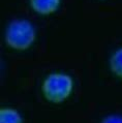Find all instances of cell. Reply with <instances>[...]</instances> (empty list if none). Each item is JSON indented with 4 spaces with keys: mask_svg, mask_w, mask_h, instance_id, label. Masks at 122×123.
<instances>
[{
    "mask_svg": "<svg viewBox=\"0 0 122 123\" xmlns=\"http://www.w3.org/2000/svg\"><path fill=\"white\" fill-rule=\"evenodd\" d=\"M73 80L67 74L52 73L43 82L42 92L46 100L52 104L65 101L73 91Z\"/></svg>",
    "mask_w": 122,
    "mask_h": 123,
    "instance_id": "1",
    "label": "cell"
},
{
    "mask_svg": "<svg viewBox=\"0 0 122 123\" xmlns=\"http://www.w3.org/2000/svg\"><path fill=\"white\" fill-rule=\"evenodd\" d=\"M4 39L6 46L16 51H26L36 39V31L27 20H15L6 27Z\"/></svg>",
    "mask_w": 122,
    "mask_h": 123,
    "instance_id": "2",
    "label": "cell"
},
{
    "mask_svg": "<svg viewBox=\"0 0 122 123\" xmlns=\"http://www.w3.org/2000/svg\"><path fill=\"white\" fill-rule=\"evenodd\" d=\"M30 6L40 16H50L56 12L61 4V0H29Z\"/></svg>",
    "mask_w": 122,
    "mask_h": 123,
    "instance_id": "3",
    "label": "cell"
},
{
    "mask_svg": "<svg viewBox=\"0 0 122 123\" xmlns=\"http://www.w3.org/2000/svg\"><path fill=\"white\" fill-rule=\"evenodd\" d=\"M0 123H23L21 114L12 108L0 109Z\"/></svg>",
    "mask_w": 122,
    "mask_h": 123,
    "instance_id": "4",
    "label": "cell"
},
{
    "mask_svg": "<svg viewBox=\"0 0 122 123\" xmlns=\"http://www.w3.org/2000/svg\"><path fill=\"white\" fill-rule=\"evenodd\" d=\"M110 69L117 78L122 80V48L117 49L111 56Z\"/></svg>",
    "mask_w": 122,
    "mask_h": 123,
    "instance_id": "5",
    "label": "cell"
},
{
    "mask_svg": "<svg viewBox=\"0 0 122 123\" xmlns=\"http://www.w3.org/2000/svg\"><path fill=\"white\" fill-rule=\"evenodd\" d=\"M101 123H122V117L118 115H110L104 118Z\"/></svg>",
    "mask_w": 122,
    "mask_h": 123,
    "instance_id": "6",
    "label": "cell"
}]
</instances>
